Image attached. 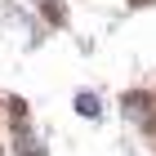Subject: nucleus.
<instances>
[{"label":"nucleus","instance_id":"obj_1","mask_svg":"<svg viewBox=\"0 0 156 156\" xmlns=\"http://www.w3.org/2000/svg\"><path fill=\"white\" fill-rule=\"evenodd\" d=\"M76 112H80V116H98L103 107H98V98H94V94H80V98H76Z\"/></svg>","mask_w":156,"mask_h":156}]
</instances>
